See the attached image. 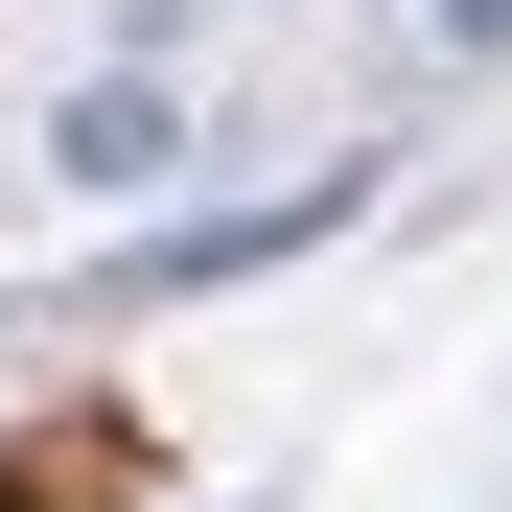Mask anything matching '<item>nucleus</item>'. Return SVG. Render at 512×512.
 Wrapping results in <instances>:
<instances>
[{
  "label": "nucleus",
  "instance_id": "f257e3e1",
  "mask_svg": "<svg viewBox=\"0 0 512 512\" xmlns=\"http://www.w3.org/2000/svg\"><path fill=\"white\" fill-rule=\"evenodd\" d=\"M163 163H187V94H163V70H70V94H47V187H94V210H140Z\"/></svg>",
  "mask_w": 512,
  "mask_h": 512
},
{
  "label": "nucleus",
  "instance_id": "f03ea898",
  "mask_svg": "<svg viewBox=\"0 0 512 512\" xmlns=\"http://www.w3.org/2000/svg\"><path fill=\"white\" fill-rule=\"evenodd\" d=\"M419 24H443V47H512V0H419Z\"/></svg>",
  "mask_w": 512,
  "mask_h": 512
}]
</instances>
